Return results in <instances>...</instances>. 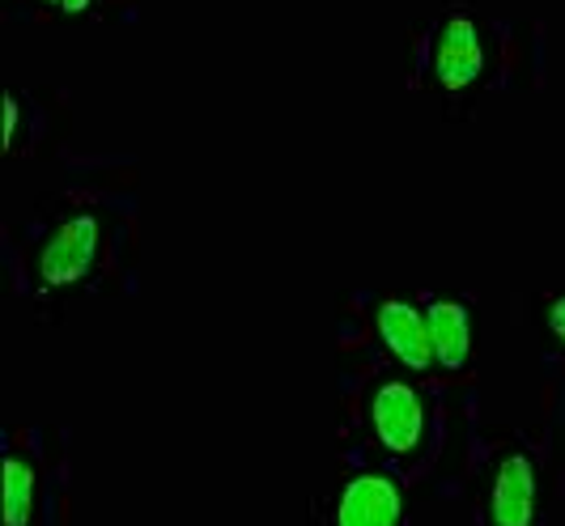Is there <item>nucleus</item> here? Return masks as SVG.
<instances>
[{"mask_svg": "<svg viewBox=\"0 0 565 526\" xmlns=\"http://www.w3.org/2000/svg\"><path fill=\"white\" fill-rule=\"evenodd\" d=\"M374 328L383 335V344L392 348V357L404 361L408 369H429L434 365L429 323H425V310H417L413 302H399V298L383 302L374 314Z\"/></svg>", "mask_w": 565, "mask_h": 526, "instance_id": "20e7f679", "label": "nucleus"}, {"mask_svg": "<svg viewBox=\"0 0 565 526\" xmlns=\"http://www.w3.org/2000/svg\"><path fill=\"white\" fill-rule=\"evenodd\" d=\"M94 255H98V217L77 213L47 238V247L39 255V277L47 289L77 285L94 268Z\"/></svg>", "mask_w": 565, "mask_h": 526, "instance_id": "f257e3e1", "label": "nucleus"}, {"mask_svg": "<svg viewBox=\"0 0 565 526\" xmlns=\"http://www.w3.org/2000/svg\"><path fill=\"white\" fill-rule=\"evenodd\" d=\"M425 323H429V344H434V361L443 369H459L468 353H472V319L459 302H438L425 310Z\"/></svg>", "mask_w": 565, "mask_h": 526, "instance_id": "0eeeda50", "label": "nucleus"}, {"mask_svg": "<svg viewBox=\"0 0 565 526\" xmlns=\"http://www.w3.org/2000/svg\"><path fill=\"white\" fill-rule=\"evenodd\" d=\"M399 489L387 475H358L337 505V526H396L399 523Z\"/></svg>", "mask_w": 565, "mask_h": 526, "instance_id": "39448f33", "label": "nucleus"}, {"mask_svg": "<svg viewBox=\"0 0 565 526\" xmlns=\"http://www.w3.org/2000/svg\"><path fill=\"white\" fill-rule=\"evenodd\" d=\"M484 73V43L481 26L472 18H447L438 30V52H434V77L443 89H468Z\"/></svg>", "mask_w": 565, "mask_h": 526, "instance_id": "7ed1b4c3", "label": "nucleus"}, {"mask_svg": "<svg viewBox=\"0 0 565 526\" xmlns=\"http://www.w3.org/2000/svg\"><path fill=\"white\" fill-rule=\"evenodd\" d=\"M0 115H4V128H0V144L9 149V144H13V137H18V98H13V94H4V98H0Z\"/></svg>", "mask_w": 565, "mask_h": 526, "instance_id": "1a4fd4ad", "label": "nucleus"}, {"mask_svg": "<svg viewBox=\"0 0 565 526\" xmlns=\"http://www.w3.org/2000/svg\"><path fill=\"white\" fill-rule=\"evenodd\" d=\"M536 514V471L523 454H510L493 480V526H532Z\"/></svg>", "mask_w": 565, "mask_h": 526, "instance_id": "423d86ee", "label": "nucleus"}, {"mask_svg": "<svg viewBox=\"0 0 565 526\" xmlns=\"http://www.w3.org/2000/svg\"><path fill=\"white\" fill-rule=\"evenodd\" d=\"M370 425H374L379 442L387 446V450H396V454L417 450L425 429V412L417 390L404 387V383H383L379 395L370 399Z\"/></svg>", "mask_w": 565, "mask_h": 526, "instance_id": "f03ea898", "label": "nucleus"}, {"mask_svg": "<svg viewBox=\"0 0 565 526\" xmlns=\"http://www.w3.org/2000/svg\"><path fill=\"white\" fill-rule=\"evenodd\" d=\"M47 4H56L64 13H85L89 9V0H47Z\"/></svg>", "mask_w": 565, "mask_h": 526, "instance_id": "9b49d317", "label": "nucleus"}, {"mask_svg": "<svg viewBox=\"0 0 565 526\" xmlns=\"http://www.w3.org/2000/svg\"><path fill=\"white\" fill-rule=\"evenodd\" d=\"M0 514H4V526H30V509H34V471L22 463V459H4V471H0Z\"/></svg>", "mask_w": 565, "mask_h": 526, "instance_id": "6e6552de", "label": "nucleus"}, {"mask_svg": "<svg viewBox=\"0 0 565 526\" xmlns=\"http://www.w3.org/2000/svg\"><path fill=\"white\" fill-rule=\"evenodd\" d=\"M548 328H553V335L565 344V298H557V302L548 305Z\"/></svg>", "mask_w": 565, "mask_h": 526, "instance_id": "9d476101", "label": "nucleus"}]
</instances>
